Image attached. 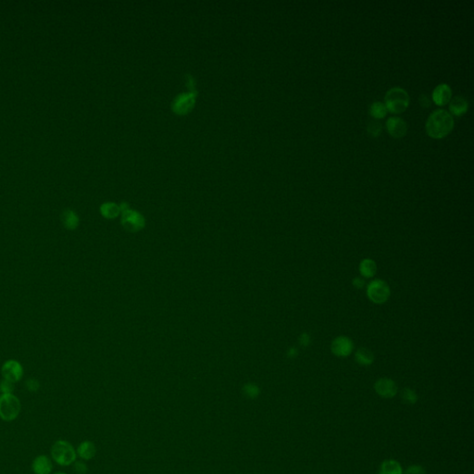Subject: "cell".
Here are the masks:
<instances>
[{
	"instance_id": "obj_1",
	"label": "cell",
	"mask_w": 474,
	"mask_h": 474,
	"mask_svg": "<svg viewBox=\"0 0 474 474\" xmlns=\"http://www.w3.org/2000/svg\"><path fill=\"white\" fill-rule=\"evenodd\" d=\"M453 128L454 119L449 112L444 110L433 111L426 122V132L432 138H444Z\"/></svg>"
},
{
	"instance_id": "obj_2",
	"label": "cell",
	"mask_w": 474,
	"mask_h": 474,
	"mask_svg": "<svg viewBox=\"0 0 474 474\" xmlns=\"http://www.w3.org/2000/svg\"><path fill=\"white\" fill-rule=\"evenodd\" d=\"M51 458L60 466H71L76 461V449L66 440H58L51 447Z\"/></svg>"
},
{
	"instance_id": "obj_3",
	"label": "cell",
	"mask_w": 474,
	"mask_h": 474,
	"mask_svg": "<svg viewBox=\"0 0 474 474\" xmlns=\"http://www.w3.org/2000/svg\"><path fill=\"white\" fill-rule=\"evenodd\" d=\"M384 100L387 111L398 114L408 109L410 104V96L405 89L394 87L387 93Z\"/></svg>"
},
{
	"instance_id": "obj_4",
	"label": "cell",
	"mask_w": 474,
	"mask_h": 474,
	"mask_svg": "<svg viewBox=\"0 0 474 474\" xmlns=\"http://www.w3.org/2000/svg\"><path fill=\"white\" fill-rule=\"evenodd\" d=\"M22 411V403L14 394H2L0 396V419L13 422Z\"/></svg>"
},
{
	"instance_id": "obj_5",
	"label": "cell",
	"mask_w": 474,
	"mask_h": 474,
	"mask_svg": "<svg viewBox=\"0 0 474 474\" xmlns=\"http://www.w3.org/2000/svg\"><path fill=\"white\" fill-rule=\"evenodd\" d=\"M368 300L375 304H382L387 302L390 296V287L382 280H373L367 287Z\"/></svg>"
},
{
	"instance_id": "obj_6",
	"label": "cell",
	"mask_w": 474,
	"mask_h": 474,
	"mask_svg": "<svg viewBox=\"0 0 474 474\" xmlns=\"http://www.w3.org/2000/svg\"><path fill=\"white\" fill-rule=\"evenodd\" d=\"M197 94L183 93L175 97L171 104V109L178 115H185L193 110L197 99Z\"/></svg>"
},
{
	"instance_id": "obj_7",
	"label": "cell",
	"mask_w": 474,
	"mask_h": 474,
	"mask_svg": "<svg viewBox=\"0 0 474 474\" xmlns=\"http://www.w3.org/2000/svg\"><path fill=\"white\" fill-rule=\"evenodd\" d=\"M122 217H121V223L127 230L131 232L140 230L145 225V219L143 216L138 213L130 209L125 204H122Z\"/></svg>"
},
{
	"instance_id": "obj_8",
	"label": "cell",
	"mask_w": 474,
	"mask_h": 474,
	"mask_svg": "<svg viewBox=\"0 0 474 474\" xmlns=\"http://www.w3.org/2000/svg\"><path fill=\"white\" fill-rule=\"evenodd\" d=\"M1 373H2L3 379L14 383V382H19L23 378V366L17 360L10 359L3 364L1 368Z\"/></svg>"
},
{
	"instance_id": "obj_9",
	"label": "cell",
	"mask_w": 474,
	"mask_h": 474,
	"mask_svg": "<svg viewBox=\"0 0 474 474\" xmlns=\"http://www.w3.org/2000/svg\"><path fill=\"white\" fill-rule=\"evenodd\" d=\"M354 348L353 342L346 336H338L331 342V352L337 357H347Z\"/></svg>"
},
{
	"instance_id": "obj_10",
	"label": "cell",
	"mask_w": 474,
	"mask_h": 474,
	"mask_svg": "<svg viewBox=\"0 0 474 474\" xmlns=\"http://www.w3.org/2000/svg\"><path fill=\"white\" fill-rule=\"evenodd\" d=\"M374 389L378 395L383 398H392L397 394L396 382L388 378L379 379L374 384Z\"/></svg>"
},
{
	"instance_id": "obj_11",
	"label": "cell",
	"mask_w": 474,
	"mask_h": 474,
	"mask_svg": "<svg viewBox=\"0 0 474 474\" xmlns=\"http://www.w3.org/2000/svg\"><path fill=\"white\" fill-rule=\"evenodd\" d=\"M387 131L391 136L395 138H401L405 136L408 131V125L405 120L398 117H391L387 122Z\"/></svg>"
},
{
	"instance_id": "obj_12",
	"label": "cell",
	"mask_w": 474,
	"mask_h": 474,
	"mask_svg": "<svg viewBox=\"0 0 474 474\" xmlns=\"http://www.w3.org/2000/svg\"><path fill=\"white\" fill-rule=\"evenodd\" d=\"M452 90L447 83H441L434 88L433 100L438 106H445L451 100Z\"/></svg>"
},
{
	"instance_id": "obj_13",
	"label": "cell",
	"mask_w": 474,
	"mask_h": 474,
	"mask_svg": "<svg viewBox=\"0 0 474 474\" xmlns=\"http://www.w3.org/2000/svg\"><path fill=\"white\" fill-rule=\"evenodd\" d=\"M32 470L34 474H51L53 464L50 458L46 455L37 457L32 461Z\"/></svg>"
},
{
	"instance_id": "obj_14",
	"label": "cell",
	"mask_w": 474,
	"mask_h": 474,
	"mask_svg": "<svg viewBox=\"0 0 474 474\" xmlns=\"http://www.w3.org/2000/svg\"><path fill=\"white\" fill-rule=\"evenodd\" d=\"M77 456L83 461H90L97 454V447L91 441H83L79 445L76 449Z\"/></svg>"
},
{
	"instance_id": "obj_15",
	"label": "cell",
	"mask_w": 474,
	"mask_h": 474,
	"mask_svg": "<svg viewBox=\"0 0 474 474\" xmlns=\"http://www.w3.org/2000/svg\"><path fill=\"white\" fill-rule=\"evenodd\" d=\"M469 109V102L463 97H454L450 100L449 110L452 114L456 116H461L465 114Z\"/></svg>"
},
{
	"instance_id": "obj_16",
	"label": "cell",
	"mask_w": 474,
	"mask_h": 474,
	"mask_svg": "<svg viewBox=\"0 0 474 474\" xmlns=\"http://www.w3.org/2000/svg\"><path fill=\"white\" fill-rule=\"evenodd\" d=\"M62 224L68 230H75L79 225V218L77 214L72 209H66L60 216Z\"/></svg>"
},
{
	"instance_id": "obj_17",
	"label": "cell",
	"mask_w": 474,
	"mask_h": 474,
	"mask_svg": "<svg viewBox=\"0 0 474 474\" xmlns=\"http://www.w3.org/2000/svg\"><path fill=\"white\" fill-rule=\"evenodd\" d=\"M359 272L364 278H372L377 272V265L371 258H364L359 264Z\"/></svg>"
},
{
	"instance_id": "obj_18",
	"label": "cell",
	"mask_w": 474,
	"mask_h": 474,
	"mask_svg": "<svg viewBox=\"0 0 474 474\" xmlns=\"http://www.w3.org/2000/svg\"><path fill=\"white\" fill-rule=\"evenodd\" d=\"M355 359H356V361L359 365L368 366V365H372L373 363L374 356H373V352L371 350L361 347V348H359V349L357 350L356 355H355Z\"/></svg>"
},
{
	"instance_id": "obj_19",
	"label": "cell",
	"mask_w": 474,
	"mask_h": 474,
	"mask_svg": "<svg viewBox=\"0 0 474 474\" xmlns=\"http://www.w3.org/2000/svg\"><path fill=\"white\" fill-rule=\"evenodd\" d=\"M379 474H403V470L399 462L388 460L382 462Z\"/></svg>"
},
{
	"instance_id": "obj_20",
	"label": "cell",
	"mask_w": 474,
	"mask_h": 474,
	"mask_svg": "<svg viewBox=\"0 0 474 474\" xmlns=\"http://www.w3.org/2000/svg\"><path fill=\"white\" fill-rule=\"evenodd\" d=\"M370 113L375 119H382L387 116V107L382 102H373L372 106L370 107Z\"/></svg>"
},
{
	"instance_id": "obj_21",
	"label": "cell",
	"mask_w": 474,
	"mask_h": 474,
	"mask_svg": "<svg viewBox=\"0 0 474 474\" xmlns=\"http://www.w3.org/2000/svg\"><path fill=\"white\" fill-rule=\"evenodd\" d=\"M100 212L103 216L106 217L108 219H112L118 216L120 212V207L114 203H105L100 207Z\"/></svg>"
},
{
	"instance_id": "obj_22",
	"label": "cell",
	"mask_w": 474,
	"mask_h": 474,
	"mask_svg": "<svg viewBox=\"0 0 474 474\" xmlns=\"http://www.w3.org/2000/svg\"><path fill=\"white\" fill-rule=\"evenodd\" d=\"M243 393H244V396H247V397L254 399V398H257L259 396L260 390H259L258 385H256L254 383H247L243 387Z\"/></svg>"
},
{
	"instance_id": "obj_23",
	"label": "cell",
	"mask_w": 474,
	"mask_h": 474,
	"mask_svg": "<svg viewBox=\"0 0 474 474\" xmlns=\"http://www.w3.org/2000/svg\"><path fill=\"white\" fill-rule=\"evenodd\" d=\"M402 398L408 404H415L418 401V396L413 390L410 388H405L402 392Z\"/></svg>"
},
{
	"instance_id": "obj_24",
	"label": "cell",
	"mask_w": 474,
	"mask_h": 474,
	"mask_svg": "<svg viewBox=\"0 0 474 474\" xmlns=\"http://www.w3.org/2000/svg\"><path fill=\"white\" fill-rule=\"evenodd\" d=\"M382 124L378 120H373L368 122V133L373 137H376L381 134L382 132Z\"/></svg>"
},
{
	"instance_id": "obj_25",
	"label": "cell",
	"mask_w": 474,
	"mask_h": 474,
	"mask_svg": "<svg viewBox=\"0 0 474 474\" xmlns=\"http://www.w3.org/2000/svg\"><path fill=\"white\" fill-rule=\"evenodd\" d=\"M13 382H9L5 379L0 382V392L2 394H13Z\"/></svg>"
},
{
	"instance_id": "obj_26",
	"label": "cell",
	"mask_w": 474,
	"mask_h": 474,
	"mask_svg": "<svg viewBox=\"0 0 474 474\" xmlns=\"http://www.w3.org/2000/svg\"><path fill=\"white\" fill-rule=\"evenodd\" d=\"M74 470L76 474H86L88 468L83 461H75L74 463Z\"/></svg>"
},
{
	"instance_id": "obj_27",
	"label": "cell",
	"mask_w": 474,
	"mask_h": 474,
	"mask_svg": "<svg viewBox=\"0 0 474 474\" xmlns=\"http://www.w3.org/2000/svg\"><path fill=\"white\" fill-rule=\"evenodd\" d=\"M25 387L27 388L28 391L32 392H37L39 390L40 388V383L37 381V379H28L26 382H25Z\"/></svg>"
},
{
	"instance_id": "obj_28",
	"label": "cell",
	"mask_w": 474,
	"mask_h": 474,
	"mask_svg": "<svg viewBox=\"0 0 474 474\" xmlns=\"http://www.w3.org/2000/svg\"><path fill=\"white\" fill-rule=\"evenodd\" d=\"M185 84H186V87L188 88L189 92L198 95V91L196 89V82L190 74H186L185 76Z\"/></svg>"
},
{
	"instance_id": "obj_29",
	"label": "cell",
	"mask_w": 474,
	"mask_h": 474,
	"mask_svg": "<svg viewBox=\"0 0 474 474\" xmlns=\"http://www.w3.org/2000/svg\"><path fill=\"white\" fill-rule=\"evenodd\" d=\"M405 474H426V471L422 466L413 465L406 470Z\"/></svg>"
},
{
	"instance_id": "obj_30",
	"label": "cell",
	"mask_w": 474,
	"mask_h": 474,
	"mask_svg": "<svg viewBox=\"0 0 474 474\" xmlns=\"http://www.w3.org/2000/svg\"><path fill=\"white\" fill-rule=\"evenodd\" d=\"M300 345H303V346H308L310 344V336L308 333H306V332L302 333L300 336Z\"/></svg>"
},
{
	"instance_id": "obj_31",
	"label": "cell",
	"mask_w": 474,
	"mask_h": 474,
	"mask_svg": "<svg viewBox=\"0 0 474 474\" xmlns=\"http://www.w3.org/2000/svg\"><path fill=\"white\" fill-rule=\"evenodd\" d=\"M352 284H353L355 288H357V289H362L364 286H365V282H364L363 279L360 278V277L354 278L353 281H352Z\"/></svg>"
},
{
	"instance_id": "obj_32",
	"label": "cell",
	"mask_w": 474,
	"mask_h": 474,
	"mask_svg": "<svg viewBox=\"0 0 474 474\" xmlns=\"http://www.w3.org/2000/svg\"><path fill=\"white\" fill-rule=\"evenodd\" d=\"M419 103L424 108H428L431 105V101L426 95H422L419 97Z\"/></svg>"
},
{
	"instance_id": "obj_33",
	"label": "cell",
	"mask_w": 474,
	"mask_h": 474,
	"mask_svg": "<svg viewBox=\"0 0 474 474\" xmlns=\"http://www.w3.org/2000/svg\"><path fill=\"white\" fill-rule=\"evenodd\" d=\"M296 356H297V349L296 348L293 347V348L289 349V351H288V357L289 358H295Z\"/></svg>"
},
{
	"instance_id": "obj_34",
	"label": "cell",
	"mask_w": 474,
	"mask_h": 474,
	"mask_svg": "<svg viewBox=\"0 0 474 474\" xmlns=\"http://www.w3.org/2000/svg\"><path fill=\"white\" fill-rule=\"evenodd\" d=\"M55 474H66V473H64V472H57V473H55Z\"/></svg>"
}]
</instances>
